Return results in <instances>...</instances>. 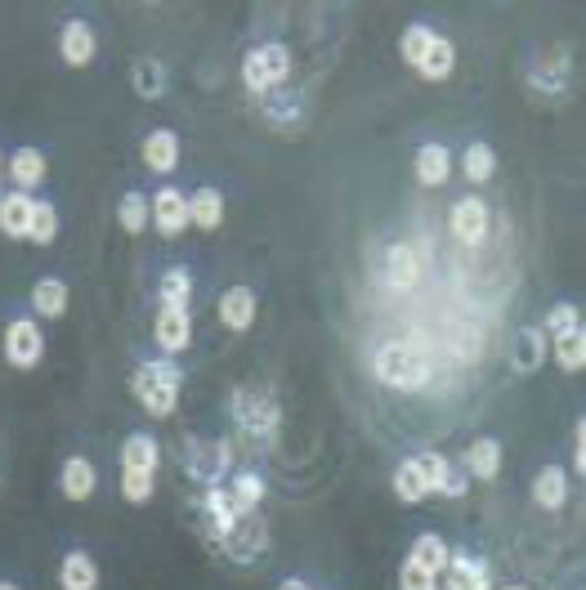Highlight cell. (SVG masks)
Returning a JSON list of instances; mask_svg holds the SVG:
<instances>
[{
	"label": "cell",
	"instance_id": "obj_1",
	"mask_svg": "<svg viewBox=\"0 0 586 590\" xmlns=\"http://www.w3.org/2000/svg\"><path fill=\"white\" fill-rule=\"evenodd\" d=\"M179 390H184V372H179L175 359H148V363H140L135 376H131V394H135L140 407H144L148 416H157V421H166V416L175 412Z\"/></svg>",
	"mask_w": 586,
	"mask_h": 590
},
{
	"label": "cell",
	"instance_id": "obj_2",
	"mask_svg": "<svg viewBox=\"0 0 586 590\" xmlns=\"http://www.w3.org/2000/svg\"><path fill=\"white\" fill-rule=\"evenodd\" d=\"M372 372H377L381 385L403 390V394H417V390L430 385V363H425V353L412 349V344H399V340H390V344L377 349Z\"/></svg>",
	"mask_w": 586,
	"mask_h": 590
},
{
	"label": "cell",
	"instance_id": "obj_3",
	"mask_svg": "<svg viewBox=\"0 0 586 590\" xmlns=\"http://www.w3.org/2000/svg\"><path fill=\"white\" fill-rule=\"evenodd\" d=\"M0 353H6V363H10L14 372H32V368H41V359H45V331H41L37 313H19V318H10L6 335H0Z\"/></svg>",
	"mask_w": 586,
	"mask_h": 590
},
{
	"label": "cell",
	"instance_id": "obj_4",
	"mask_svg": "<svg viewBox=\"0 0 586 590\" xmlns=\"http://www.w3.org/2000/svg\"><path fill=\"white\" fill-rule=\"evenodd\" d=\"M287 76H291V50L278 45V41L256 45V50L243 59V85H247L256 99H265L269 90H278Z\"/></svg>",
	"mask_w": 586,
	"mask_h": 590
},
{
	"label": "cell",
	"instance_id": "obj_5",
	"mask_svg": "<svg viewBox=\"0 0 586 590\" xmlns=\"http://www.w3.org/2000/svg\"><path fill=\"white\" fill-rule=\"evenodd\" d=\"M233 412H238V425L251 443L260 447H274V434H278V403L260 390H238L233 394Z\"/></svg>",
	"mask_w": 586,
	"mask_h": 590
},
{
	"label": "cell",
	"instance_id": "obj_6",
	"mask_svg": "<svg viewBox=\"0 0 586 590\" xmlns=\"http://www.w3.org/2000/svg\"><path fill=\"white\" fill-rule=\"evenodd\" d=\"M489 224H493V215H489L484 197H456L448 210V232L461 247H480L489 238Z\"/></svg>",
	"mask_w": 586,
	"mask_h": 590
},
{
	"label": "cell",
	"instance_id": "obj_7",
	"mask_svg": "<svg viewBox=\"0 0 586 590\" xmlns=\"http://www.w3.org/2000/svg\"><path fill=\"white\" fill-rule=\"evenodd\" d=\"M153 340L162 349V359H179V353L193 344V313L179 304H162L153 318Z\"/></svg>",
	"mask_w": 586,
	"mask_h": 590
},
{
	"label": "cell",
	"instance_id": "obj_8",
	"mask_svg": "<svg viewBox=\"0 0 586 590\" xmlns=\"http://www.w3.org/2000/svg\"><path fill=\"white\" fill-rule=\"evenodd\" d=\"M215 313H219V322H224V331H233V335H243V331H251L256 327V318H260V296L251 291V287H228L219 300H215Z\"/></svg>",
	"mask_w": 586,
	"mask_h": 590
},
{
	"label": "cell",
	"instance_id": "obj_9",
	"mask_svg": "<svg viewBox=\"0 0 586 590\" xmlns=\"http://www.w3.org/2000/svg\"><path fill=\"white\" fill-rule=\"evenodd\" d=\"M417 465H421V475H425V484H430V497L456 501V497H465V488H471V484H465V469L452 465L443 452H421Z\"/></svg>",
	"mask_w": 586,
	"mask_h": 590
},
{
	"label": "cell",
	"instance_id": "obj_10",
	"mask_svg": "<svg viewBox=\"0 0 586 590\" xmlns=\"http://www.w3.org/2000/svg\"><path fill=\"white\" fill-rule=\"evenodd\" d=\"M153 228L162 232V238H179V232L188 228V193H179L175 184H162L153 197Z\"/></svg>",
	"mask_w": 586,
	"mask_h": 590
},
{
	"label": "cell",
	"instance_id": "obj_11",
	"mask_svg": "<svg viewBox=\"0 0 586 590\" xmlns=\"http://www.w3.org/2000/svg\"><path fill=\"white\" fill-rule=\"evenodd\" d=\"M94 54H99L94 28H90L85 19H68V23L59 28V59H63L68 68H90Z\"/></svg>",
	"mask_w": 586,
	"mask_h": 590
},
{
	"label": "cell",
	"instance_id": "obj_12",
	"mask_svg": "<svg viewBox=\"0 0 586 590\" xmlns=\"http://www.w3.org/2000/svg\"><path fill=\"white\" fill-rule=\"evenodd\" d=\"M448 577H456L461 590H497L493 586V563L475 550H465V546H456L448 555Z\"/></svg>",
	"mask_w": 586,
	"mask_h": 590
},
{
	"label": "cell",
	"instance_id": "obj_13",
	"mask_svg": "<svg viewBox=\"0 0 586 590\" xmlns=\"http://www.w3.org/2000/svg\"><path fill=\"white\" fill-rule=\"evenodd\" d=\"M461 469H465V479H475V484H493L502 475V443L497 438H475L471 447L461 452Z\"/></svg>",
	"mask_w": 586,
	"mask_h": 590
},
{
	"label": "cell",
	"instance_id": "obj_14",
	"mask_svg": "<svg viewBox=\"0 0 586 590\" xmlns=\"http://www.w3.org/2000/svg\"><path fill=\"white\" fill-rule=\"evenodd\" d=\"M421 278H425V265H421L417 247L394 242V247L385 251V282H390L394 291H417V287H421Z\"/></svg>",
	"mask_w": 586,
	"mask_h": 590
},
{
	"label": "cell",
	"instance_id": "obj_15",
	"mask_svg": "<svg viewBox=\"0 0 586 590\" xmlns=\"http://www.w3.org/2000/svg\"><path fill=\"white\" fill-rule=\"evenodd\" d=\"M94 488H99V469H94V460L90 456H68L63 460V469H59V493L68 497V501H90L94 497Z\"/></svg>",
	"mask_w": 586,
	"mask_h": 590
},
{
	"label": "cell",
	"instance_id": "obj_16",
	"mask_svg": "<svg viewBox=\"0 0 586 590\" xmlns=\"http://www.w3.org/2000/svg\"><path fill=\"white\" fill-rule=\"evenodd\" d=\"M140 157H144V166L153 170V175H171L175 166H179V135L175 131H166V126H157V131H148L144 135V144H140Z\"/></svg>",
	"mask_w": 586,
	"mask_h": 590
},
{
	"label": "cell",
	"instance_id": "obj_17",
	"mask_svg": "<svg viewBox=\"0 0 586 590\" xmlns=\"http://www.w3.org/2000/svg\"><path fill=\"white\" fill-rule=\"evenodd\" d=\"M412 170H417V184L421 188H443L452 179V153H448V144H439V139L421 144Z\"/></svg>",
	"mask_w": 586,
	"mask_h": 590
},
{
	"label": "cell",
	"instance_id": "obj_18",
	"mask_svg": "<svg viewBox=\"0 0 586 590\" xmlns=\"http://www.w3.org/2000/svg\"><path fill=\"white\" fill-rule=\"evenodd\" d=\"M59 590H99V563L90 550L72 546L59 559Z\"/></svg>",
	"mask_w": 586,
	"mask_h": 590
},
{
	"label": "cell",
	"instance_id": "obj_19",
	"mask_svg": "<svg viewBox=\"0 0 586 590\" xmlns=\"http://www.w3.org/2000/svg\"><path fill=\"white\" fill-rule=\"evenodd\" d=\"M265 122L274 131H296L305 126V94L300 90H269L265 94Z\"/></svg>",
	"mask_w": 586,
	"mask_h": 590
},
{
	"label": "cell",
	"instance_id": "obj_20",
	"mask_svg": "<svg viewBox=\"0 0 586 590\" xmlns=\"http://www.w3.org/2000/svg\"><path fill=\"white\" fill-rule=\"evenodd\" d=\"M546 349H551V340H546L542 327H520V335H515V353H511V368H515L520 376H537L542 363H546Z\"/></svg>",
	"mask_w": 586,
	"mask_h": 590
},
{
	"label": "cell",
	"instance_id": "obj_21",
	"mask_svg": "<svg viewBox=\"0 0 586 590\" xmlns=\"http://www.w3.org/2000/svg\"><path fill=\"white\" fill-rule=\"evenodd\" d=\"M533 501L537 510L546 515H559L568 506V475H564V465H542L537 469V479H533Z\"/></svg>",
	"mask_w": 586,
	"mask_h": 590
},
{
	"label": "cell",
	"instance_id": "obj_22",
	"mask_svg": "<svg viewBox=\"0 0 586 590\" xmlns=\"http://www.w3.org/2000/svg\"><path fill=\"white\" fill-rule=\"evenodd\" d=\"M32 206H37V197H28V193H19V188L0 193V232H6V238H14V242H28Z\"/></svg>",
	"mask_w": 586,
	"mask_h": 590
},
{
	"label": "cell",
	"instance_id": "obj_23",
	"mask_svg": "<svg viewBox=\"0 0 586 590\" xmlns=\"http://www.w3.org/2000/svg\"><path fill=\"white\" fill-rule=\"evenodd\" d=\"M6 170H10V179H14V188L19 193H32V188H41L45 184V153L41 148H14L10 157H6Z\"/></svg>",
	"mask_w": 586,
	"mask_h": 590
},
{
	"label": "cell",
	"instance_id": "obj_24",
	"mask_svg": "<svg viewBox=\"0 0 586 590\" xmlns=\"http://www.w3.org/2000/svg\"><path fill=\"white\" fill-rule=\"evenodd\" d=\"M157 465H162V443L144 429L126 434L122 443V469H144V475H157Z\"/></svg>",
	"mask_w": 586,
	"mask_h": 590
},
{
	"label": "cell",
	"instance_id": "obj_25",
	"mask_svg": "<svg viewBox=\"0 0 586 590\" xmlns=\"http://www.w3.org/2000/svg\"><path fill=\"white\" fill-rule=\"evenodd\" d=\"M202 510H206V519H210V528H215V541H224L228 532H233V524L243 519V510L233 506V493L228 488H206V497H202Z\"/></svg>",
	"mask_w": 586,
	"mask_h": 590
},
{
	"label": "cell",
	"instance_id": "obj_26",
	"mask_svg": "<svg viewBox=\"0 0 586 590\" xmlns=\"http://www.w3.org/2000/svg\"><path fill=\"white\" fill-rule=\"evenodd\" d=\"M224 224V193L219 188H197L188 193V228L215 232Z\"/></svg>",
	"mask_w": 586,
	"mask_h": 590
},
{
	"label": "cell",
	"instance_id": "obj_27",
	"mask_svg": "<svg viewBox=\"0 0 586 590\" xmlns=\"http://www.w3.org/2000/svg\"><path fill=\"white\" fill-rule=\"evenodd\" d=\"M461 175H465V184L484 188V184L497 175V153H493V144H484V139L465 144V153H461Z\"/></svg>",
	"mask_w": 586,
	"mask_h": 590
},
{
	"label": "cell",
	"instance_id": "obj_28",
	"mask_svg": "<svg viewBox=\"0 0 586 590\" xmlns=\"http://www.w3.org/2000/svg\"><path fill=\"white\" fill-rule=\"evenodd\" d=\"M228 493H233V506H238L243 515H256L269 488H265V475H260V469H233Z\"/></svg>",
	"mask_w": 586,
	"mask_h": 590
},
{
	"label": "cell",
	"instance_id": "obj_29",
	"mask_svg": "<svg viewBox=\"0 0 586 590\" xmlns=\"http://www.w3.org/2000/svg\"><path fill=\"white\" fill-rule=\"evenodd\" d=\"M131 85H135L140 99L157 103V99L166 94V68H162V59H153V54L135 59V63H131Z\"/></svg>",
	"mask_w": 586,
	"mask_h": 590
},
{
	"label": "cell",
	"instance_id": "obj_30",
	"mask_svg": "<svg viewBox=\"0 0 586 590\" xmlns=\"http://www.w3.org/2000/svg\"><path fill=\"white\" fill-rule=\"evenodd\" d=\"M32 309L37 318H63L68 313V282L63 278H37L32 282Z\"/></svg>",
	"mask_w": 586,
	"mask_h": 590
},
{
	"label": "cell",
	"instance_id": "obj_31",
	"mask_svg": "<svg viewBox=\"0 0 586 590\" xmlns=\"http://www.w3.org/2000/svg\"><path fill=\"white\" fill-rule=\"evenodd\" d=\"M551 353H555V363H559L564 376H577L586 368V335H582V327H573L564 335H551Z\"/></svg>",
	"mask_w": 586,
	"mask_h": 590
},
{
	"label": "cell",
	"instance_id": "obj_32",
	"mask_svg": "<svg viewBox=\"0 0 586 590\" xmlns=\"http://www.w3.org/2000/svg\"><path fill=\"white\" fill-rule=\"evenodd\" d=\"M448 555H452V546H448L439 532H421V537L412 541V550H408V559H412V563H421L430 577L448 572Z\"/></svg>",
	"mask_w": 586,
	"mask_h": 590
},
{
	"label": "cell",
	"instance_id": "obj_33",
	"mask_svg": "<svg viewBox=\"0 0 586 590\" xmlns=\"http://www.w3.org/2000/svg\"><path fill=\"white\" fill-rule=\"evenodd\" d=\"M116 224H122V232H131V238H140V232L153 224V206L140 188L122 193V201H116Z\"/></svg>",
	"mask_w": 586,
	"mask_h": 590
},
{
	"label": "cell",
	"instance_id": "obj_34",
	"mask_svg": "<svg viewBox=\"0 0 586 590\" xmlns=\"http://www.w3.org/2000/svg\"><path fill=\"white\" fill-rule=\"evenodd\" d=\"M394 497H399L403 506H421V501L430 497V484H425V475H421L417 456L399 460V469H394Z\"/></svg>",
	"mask_w": 586,
	"mask_h": 590
},
{
	"label": "cell",
	"instance_id": "obj_35",
	"mask_svg": "<svg viewBox=\"0 0 586 590\" xmlns=\"http://www.w3.org/2000/svg\"><path fill=\"white\" fill-rule=\"evenodd\" d=\"M28 242H37V247H54V242H59V206H54V201L37 197L32 224H28Z\"/></svg>",
	"mask_w": 586,
	"mask_h": 590
},
{
	"label": "cell",
	"instance_id": "obj_36",
	"mask_svg": "<svg viewBox=\"0 0 586 590\" xmlns=\"http://www.w3.org/2000/svg\"><path fill=\"white\" fill-rule=\"evenodd\" d=\"M533 90H542V94H564V90H568V59H564V54L537 59V68H533Z\"/></svg>",
	"mask_w": 586,
	"mask_h": 590
},
{
	"label": "cell",
	"instance_id": "obj_37",
	"mask_svg": "<svg viewBox=\"0 0 586 590\" xmlns=\"http://www.w3.org/2000/svg\"><path fill=\"white\" fill-rule=\"evenodd\" d=\"M425 81H448L452 72H456V50H452V41L448 37H434V45H430V54L421 59V68H417Z\"/></svg>",
	"mask_w": 586,
	"mask_h": 590
},
{
	"label": "cell",
	"instance_id": "obj_38",
	"mask_svg": "<svg viewBox=\"0 0 586 590\" xmlns=\"http://www.w3.org/2000/svg\"><path fill=\"white\" fill-rule=\"evenodd\" d=\"M157 300H162V304L188 309V300H193V273H188L184 265H171V269L162 273V282H157Z\"/></svg>",
	"mask_w": 586,
	"mask_h": 590
},
{
	"label": "cell",
	"instance_id": "obj_39",
	"mask_svg": "<svg viewBox=\"0 0 586 590\" xmlns=\"http://www.w3.org/2000/svg\"><path fill=\"white\" fill-rule=\"evenodd\" d=\"M434 28L430 23H412L408 32H403V41H399V54H403V63L408 68H421V59L430 54V45H434Z\"/></svg>",
	"mask_w": 586,
	"mask_h": 590
},
{
	"label": "cell",
	"instance_id": "obj_40",
	"mask_svg": "<svg viewBox=\"0 0 586 590\" xmlns=\"http://www.w3.org/2000/svg\"><path fill=\"white\" fill-rule=\"evenodd\" d=\"M157 493V475H144V469H122V497L131 506H148Z\"/></svg>",
	"mask_w": 586,
	"mask_h": 590
},
{
	"label": "cell",
	"instance_id": "obj_41",
	"mask_svg": "<svg viewBox=\"0 0 586 590\" xmlns=\"http://www.w3.org/2000/svg\"><path fill=\"white\" fill-rule=\"evenodd\" d=\"M573 327H582V313H577V304H568V300L551 304V313H546V322H542L546 340H551V335H564V331H573Z\"/></svg>",
	"mask_w": 586,
	"mask_h": 590
},
{
	"label": "cell",
	"instance_id": "obj_42",
	"mask_svg": "<svg viewBox=\"0 0 586 590\" xmlns=\"http://www.w3.org/2000/svg\"><path fill=\"white\" fill-rule=\"evenodd\" d=\"M399 590H434V577H430L421 563L403 559V568H399Z\"/></svg>",
	"mask_w": 586,
	"mask_h": 590
},
{
	"label": "cell",
	"instance_id": "obj_43",
	"mask_svg": "<svg viewBox=\"0 0 586 590\" xmlns=\"http://www.w3.org/2000/svg\"><path fill=\"white\" fill-rule=\"evenodd\" d=\"M573 465H577V475L586 469V421H577L573 429Z\"/></svg>",
	"mask_w": 586,
	"mask_h": 590
},
{
	"label": "cell",
	"instance_id": "obj_44",
	"mask_svg": "<svg viewBox=\"0 0 586 590\" xmlns=\"http://www.w3.org/2000/svg\"><path fill=\"white\" fill-rule=\"evenodd\" d=\"M278 590H313V586H309L305 577H282V581H278Z\"/></svg>",
	"mask_w": 586,
	"mask_h": 590
},
{
	"label": "cell",
	"instance_id": "obj_45",
	"mask_svg": "<svg viewBox=\"0 0 586 590\" xmlns=\"http://www.w3.org/2000/svg\"><path fill=\"white\" fill-rule=\"evenodd\" d=\"M434 590H461V586H456V577H448V572H439V577H434Z\"/></svg>",
	"mask_w": 586,
	"mask_h": 590
},
{
	"label": "cell",
	"instance_id": "obj_46",
	"mask_svg": "<svg viewBox=\"0 0 586 590\" xmlns=\"http://www.w3.org/2000/svg\"><path fill=\"white\" fill-rule=\"evenodd\" d=\"M0 590H23L19 581H10V577H0Z\"/></svg>",
	"mask_w": 586,
	"mask_h": 590
},
{
	"label": "cell",
	"instance_id": "obj_47",
	"mask_svg": "<svg viewBox=\"0 0 586 590\" xmlns=\"http://www.w3.org/2000/svg\"><path fill=\"white\" fill-rule=\"evenodd\" d=\"M502 590H528V586H520V581H515V586H502Z\"/></svg>",
	"mask_w": 586,
	"mask_h": 590
},
{
	"label": "cell",
	"instance_id": "obj_48",
	"mask_svg": "<svg viewBox=\"0 0 586 590\" xmlns=\"http://www.w3.org/2000/svg\"><path fill=\"white\" fill-rule=\"evenodd\" d=\"M0 166H6V157H0Z\"/></svg>",
	"mask_w": 586,
	"mask_h": 590
}]
</instances>
